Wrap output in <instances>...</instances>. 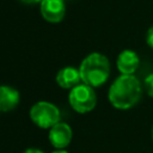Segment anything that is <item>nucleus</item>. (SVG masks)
I'll list each match as a JSON object with an SVG mask.
<instances>
[{
  "label": "nucleus",
  "instance_id": "0eeeda50",
  "mask_svg": "<svg viewBox=\"0 0 153 153\" xmlns=\"http://www.w3.org/2000/svg\"><path fill=\"white\" fill-rule=\"evenodd\" d=\"M117 69L126 75H131L136 72L139 65H140V60L139 56L135 51L126 49L120 53V55L117 56Z\"/></svg>",
  "mask_w": 153,
  "mask_h": 153
},
{
  "label": "nucleus",
  "instance_id": "20e7f679",
  "mask_svg": "<svg viewBox=\"0 0 153 153\" xmlns=\"http://www.w3.org/2000/svg\"><path fill=\"white\" fill-rule=\"evenodd\" d=\"M68 100L74 111L79 114H86L94 109L97 97L93 87L82 82L71 90Z\"/></svg>",
  "mask_w": 153,
  "mask_h": 153
},
{
  "label": "nucleus",
  "instance_id": "f257e3e1",
  "mask_svg": "<svg viewBox=\"0 0 153 153\" xmlns=\"http://www.w3.org/2000/svg\"><path fill=\"white\" fill-rule=\"evenodd\" d=\"M142 87L136 76L122 74L109 88V100L111 105L120 110L133 108L141 98Z\"/></svg>",
  "mask_w": 153,
  "mask_h": 153
},
{
  "label": "nucleus",
  "instance_id": "7ed1b4c3",
  "mask_svg": "<svg viewBox=\"0 0 153 153\" xmlns=\"http://www.w3.org/2000/svg\"><path fill=\"white\" fill-rule=\"evenodd\" d=\"M31 121L39 128L50 129L60 122V110L49 102H37L30 109Z\"/></svg>",
  "mask_w": 153,
  "mask_h": 153
},
{
  "label": "nucleus",
  "instance_id": "9b49d317",
  "mask_svg": "<svg viewBox=\"0 0 153 153\" xmlns=\"http://www.w3.org/2000/svg\"><path fill=\"white\" fill-rule=\"evenodd\" d=\"M146 41H147V44L153 49V26H151L147 31V37H146Z\"/></svg>",
  "mask_w": 153,
  "mask_h": 153
},
{
  "label": "nucleus",
  "instance_id": "39448f33",
  "mask_svg": "<svg viewBox=\"0 0 153 153\" xmlns=\"http://www.w3.org/2000/svg\"><path fill=\"white\" fill-rule=\"evenodd\" d=\"M41 14L48 23L57 24L66 14L65 0H43L39 5Z\"/></svg>",
  "mask_w": 153,
  "mask_h": 153
},
{
  "label": "nucleus",
  "instance_id": "6e6552de",
  "mask_svg": "<svg viewBox=\"0 0 153 153\" xmlns=\"http://www.w3.org/2000/svg\"><path fill=\"white\" fill-rule=\"evenodd\" d=\"M80 81H81V76H80L79 69H76L72 66H67V67L61 68L56 74L57 85L62 88H66V90L67 88L72 90L73 87L79 85Z\"/></svg>",
  "mask_w": 153,
  "mask_h": 153
},
{
  "label": "nucleus",
  "instance_id": "2eb2a0df",
  "mask_svg": "<svg viewBox=\"0 0 153 153\" xmlns=\"http://www.w3.org/2000/svg\"><path fill=\"white\" fill-rule=\"evenodd\" d=\"M152 139H153V127H152Z\"/></svg>",
  "mask_w": 153,
  "mask_h": 153
},
{
  "label": "nucleus",
  "instance_id": "423d86ee",
  "mask_svg": "<svg viewBox=\"0 0 153 153\" xmlns=\"http://www.w3.org/2000/svg\"><path fill=\"white\" fill-rule=\"evenodd\" d=\"M50 143L57 148V149H63L67 147L72 140V129L67 123L59 122L54 127L50 128L49 134H48Z\"/></svg>",
  "mask_w": 153,
  "mask_h": 153
},
{
  "label": "nucleus",
  "instance_id": "9d476101",
  "mask_svg": "<svg viewBox=\"0 0 153 153\" xmlns=\"http://www.w3.org/2000/svg\"><path fill=\"white\" fill-rule=\"evenodd\" d=\"M145 87H146L147 94L153 98V73H151L149 75L146 76V79H145Z\"/></svg>",
  "mask_w": 153,
  "mask_h": 153
},
{
  "label": "nucleus",
  "instance_id": "f03ea898",
  "mask_svg": "<svg viewBox=\"0 0 153 153\" xmlns=\"http://www.w3.org/2000/svg\"><path fill=\"white\" fill-rule=\"evenodd\" d=\"M81 81L91 87L102 86L110 75V62L100 53L87 55L79 67Z\"/></svg>",
  "mask_w": 153,
  "mask_h": 153
},
{
  "label": "nucleus",
  "instance_id": "ddd939ff",
  "mask_svg": "<svg viewBox=\"0 0 153 153\" xmlns=\"http://www.w3.org/2000/svg\"><path fill=\"white\" fill-rule=\"evenodd\" d=\"M24 153H43V152L41 149H37V148H29Z\"/></svg>",
  "mask_w": 153,
  "mask_h": 153
},
{
  "label": "nucleus",
  "instance_id": "4468645a",
  "mask_svg": "<svg viewBox=\"0 0 153 153\" xmlns=\"http://www.w3.org/2000/svg\"><path fill=\"white\" fill-rule=\"evenodd\" d=\"M51 153H68V152H66V151H63V149H57V151H54V152H51Z\"/></svg>",
  "mask_w": 153,
  "mask_h": 153
},
{
  "label": "nucleus",
  "instance_id": "f8f14e48",
  "mask_svg": "<svg viewBox=\"0 0 153 153\" xmlns=\"http://www.w3.org/2000/svg\"><path fill=\"white\" fill-rule=\"evenodd\" d=\"M22 2H24V4H29V5H31V4H41L43 0H20Z\"/></svg>",
  "mask_w": 153,
  "mask_h": 153
},
{
  "label": "nucleus",
  "instance_id": "1a4fd4ad",
  "mask_svg": "<svg viewBox=\"0 0 153 153\" xmlns=\"http://www.w3.org/2000/svg\"><path fill=\"white\" fill-rule=\"evenodd\" d=\"M19 100L20 96L16 88L6 85L0 86V111L7 112L13 110L18 105Z\"/></svg>",
  "mask_w": 153,
  "mask_h": 153
}]
</instances>
